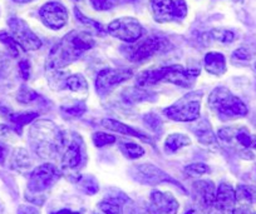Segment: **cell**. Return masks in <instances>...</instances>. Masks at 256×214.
Returning <instances> with one entry per match:
<instances>
[{
  "label": "cell",
  "mask_w": 256,
  "mask_h": 214,
  "mask_svg": "<svg viewBox=\"0 0 256 214\" xmlns=\"http://www.w3.org/2000/svg\"><path fill=\"white\" fill-rule=\"evenodd\" d=\"M94 45V39L88 31H70L53 46L46 59V69L56 71L70 65Z\"/></svg>",
  "instance_id": "cell-1"
},
{
  "label": "cell",
  "mask_w": 256,
  "mask_h": 214,
  "mask_svg": "<svg viewBox=\"0 0 256 214\" xmlns=\"http://www.w3.org/2000/svg\"><path fill=\"white\" fill-rule=\"evenodd\" d=\"M30 146L43 159H53L59 156L67 144V138L52 120H36L29 130Z\"/></svg>",
  "instance_id": "cell-2"
},
{
  "label": "cell",
  "mask_w": 256,
  "mask_h": 214,
  "mask_svg": "<svg viewBox=\"0 0 256 214\" xmlns=\"http://www.w3.org/2000/svg\"><path fill=\"white\" fill-rule=\"evenodd\" d=\"M200 75V69H184L182 65L162 66L158 69H150L137 77V85L150 87L160 82H168L184 88H191L195 84L196 78Z\"/></svg>",
  "instance_id": "cell-3"
},
{
  "label": "cell",
  "mask_w": 256,
  "mask_h": 214,
  "mask_svg": "<svg viewBox=\"0 0 256 214\" xmlns=\"http://www.w3.org/2000/svg\"><path fill=\"white\" fill-rule=\"evenodd\" d=\"M208 103L211 109L218 112L221 117H245L248 114V107L245 103L224 87L212 90Z\"/></svg>",
  "instance_id": "cell-4"
},
{
  "label": "cell",
  "mask_w": 256,
  "mask_h": 214,
  "mask_svg": "<svg viewBox=\"0 0 256 214\" xmlns=\"http://www.w3.org/2000/svg\"><path fill=\"white\" fill-rule=\"evenodd\" d=\"M202 93L191 92L184 95L171 107L164 109V115L176 122H194L200 117V107Z\"/></svg>",
  "instance_id": "cell-5"
},
{
  "label": "cell",
  "mask_w": 256,
  "mask_h": 214,
  "mask_svg": "<svg viewBox=\"0 0 256 214\" xmlns=\"http://www.w3.org/2000/svg\"><path fill=\"white\" fill-rule=\"evenodd\" d=\"M60 176V171L52 164H43L34 169L29 178L28 191L26 194V199L34 203L36 197L52 188L59 181Z\"/></svg>",
  "instance_id": "cell-6"
},
{
  "label": "cell",
  "mask_w": 256,
  "mask_h": 214,
  "mask_svg": "<svg viewBox=\"0 0 256 214\" xmlns=\"http://www.w3.org/2000/svg\"><path fill=\"white\" fill-rule=\"evenodd\" d=\"M86 161H87V154H86L84 142L80 134L73 133L70 140L67 139V144L64 147L63 156H62V168L64 172L70 173V177H72L82 169Z\"/></svg>",
  "instance_id": "cell-7"
},
{
  "label": "cell",
  "mask_w": 256,
  "mask_h": 214,
  "mask_svg": "<svg viewBox=\"0 0 256 214\" xmlns=\"http://www.w3.org/2000/svg\"><path fill=\"white\" fill-rule=\"evenodd\" d=\"M168 46L170 43L167 39L161 38V36H150V38L142 40L141 43L124 46V48H122V51L130 61L141 63V61H144L154 56V54L166 51Z\"/></svg>",
  "instance_id": "cell-8"
},
{
  "label": "cell",
  "mask_w": 256,
  "mask_h": 214,
  "mask_svg": "<svg viewBox=\"0 0 256 214\" xmlns=\"http://www.w3.org/2000/svg\"><path fill=\"white\" fill-rule=\"evenodd\" d=\"M151 11L157 23L181 20L187 15L184 0H150Z\"/></svg>",
  "instance_id": "cell-9"
},
{
  "label": "cell",
  "mask_w": 256,
  "mask_h": 214,
  "mask_svg": "<svg viewBox=\"0 0 256 214\" xmlns=\"http://www.w3.org/2000/svg\"><path fill=\"white\" fill-rule=\"evenodd\" d=\"M107 31L112 36L126 43H136L144 34V28L137 19L124 16L108 24Z\"/></svg>",
  "instance_id": "cell-10"
},
{
  "label": "cell",
  "mask_w": 256,
  "mask_h": 214,
  "mask_svg": "<svg viewBox=\"0 0 256 214\" xmlns=\"http://www.w3.org/2000/svg\"><path fill=\"white\" fill-rule=\"evenodd\" d=\"M131 176L134 181H137L141 184H147V186H156L160 183H172L174 186L180 187L182 191L184 192V187L174 181L172 177L164 173L162 169L157 168V167L152 166V164H140V166H134L131 168Z\"/></svg>",
  "instance_id": "cell-11"
},
{
  "label": "cell",
  "mask_w": 256,
  "mask_h": 214,
  "mask_svg": "<svg viewBox=\"0 0 256 214\" xmlns=\"http://www.w3.org/2000/svg\"><path fill=\"white\" fill-rule=\"evenodd\" d=\"M8 25L10 28L12 35L23 50L34 51L38 50L42 46L40 39L33 33V30L29 28L28 24L24 20L13 16L8 20Z\"/></svg>",
  "instance_id": "cell-12"
},
{
  "label": "cell",
  "mask_w": 256,
  "mask_h": 214,
  "mask_svg": "<svg viewBox=\"0 0 256 214\" xmlns=\"http://www.w3.org/2000/svg\"><path fill=\"white\" fill-rule=\"evenodd\" d=\"M132 75L131 69H103L96 79V90L100 95L108 94L113 88L132 78Z\"/></svg>",
  "instance_id": "cell-13"
},
{
  "label": "cell",
  "mask_w": 256,
  "mask_h": 214,
  "mask_svg": "<svg viewBox=\"0 0 256 214\" xmlns=\"http://www.w3.org/2000/svg\"><path fill=\"white\" fill-rule=\"evenodd\" d=\"M39 16L44 25L52 30H59L68 23L67 8L59 1H49L44 4L39 10Z\"/></svg>",
  "instance_id": "cell-14"
},
{
  "label": "cell",
  "mask_w": 256,
  "mask_h": 214,
  "mask_svg": "<svg viewBox=\"0 0 256 214\" xmlns=\"http://www.w3.org/2000/svg\"><path fill=\"white\" fill-rule=\"evenodd\" d=\"M192 197L196 208L208 214L215 203V184L211 181H198L192 186Z\"/></svg>",
  "instance_id": "cell-15"
},
{
  "label": "cell",
  "mask_w": 256,
  "mask_h": 214,
  "mask_svg": "<svg viewBox=\"0 0 256 214\" xmlns=\"http://www.w3.org/2000/svg\"><path fill=\"white\" fill-rule=\"evenodd\" d=\"M178 202L171 193L154 191L150 196V214H177Z\"/></svg>",
  "instance_id": "cell-16"
},
{
  "label": "cell",
  "mask_w": 256,
  "mask_h": 214,
  "mask_svg": "<svg viewBox=\"0 0 256 214\" xmlns=\"http://www.w3.org/2000/svg\"><path fill=\"white\" fill-rule=\"evenodd\" d=\"M236 206V196L232 187L228 183H221L216 191L214 209L218 214H232Z\"/></svg>",
  "instance_id": "cell-17"
},
{
  "label": "cell",
  "mask_w": 256,
  "mask_h": 214,
  "mask_svg": "<svg viewBox=\"0 0 256 214\" xmlns=\"http://www.w3.org/2000/svg\"><path fill=\"white\" fill-rule=\"evenodd\" d=\"M102 125L108 130H113V132L120 133V134L124 135H131V137L137 138V139L142 140L144 143H148V144H152L154 146V140L152 138L150 137L148 134L144 132H140V130L134 129V128L130 127L127 124H123V123L118 122V120L114 119H103L102 120Z\"/></svg>",
  "instance_id": "cell-18"
},
{
  "label": "cell",
  "mask_w": 256,
  "mask_h": 214,
  "mask_svg": "<svg viewBox=\"0 0 256 214\" xmlns=\"http://www.w3.org/2000/svg\"><path fill=\"white\" fill-rule=\"evenodd\" d=\"M205 69L212 75H222L226 71L225 56L218 51H210L205 55Z\"/></svg>",
  "instance_id": "cell-19"
},
{
  "label": "cell",
  "mask_w": 256,
  "mask_h": 214,
  "mask_svg": "<svg viewBox=\"0 0 256 214\" xmlns=\"http://www.w3.org/2000/svg\"><path fill=\"white\" fill-rule=\"evenodd\" d=\"M191 130L195 133V135L198 137V139L200 140L202 144L205 146H216V138L214 134L212 129H211V125L208 120L202 119L200 122H198L196 124H194L191 127Z\"/></svg>",
  "instance_id": "cell-20"
},
{
  "label": "cell",
  "mask_w": 256,
  "mask_h": 214,
  "mask_svg": "<svg viewBox=\"0 0 256 214\" xmlns=\"http://www.w3.org/2000/svg\"><path fill=\"white\" fill-rule=\"evenodd\" d=\"M39 117V114L36 112H26V113H14V114L9 115V120L13 124L14 130L18 133L19 135L22 134V130H23L24 125L29 124L33 120H36Z\"/></svg>",
  "instance_id": "cell-21"
},
{
  "label": "cell",
  "mask_w": 256,
  "mask_h": 214,
  "mask_svg": "<svg viewBox=\"0 0 256 214\" xmlns=\"http://www.w3.org/2000/svg\"><path fill=\"white\" fill-rule=\"evenodd\" d=\"M126 201L127 198L120 199L118 197H108L98 204V208L103 214H123L122 203Z\"/></svg>",
  "instance_id": "cell-22"
},
{
  "label": "cell",
  "mask_w": 256,
  "mask_h": 214,
  "mask_svg": "<svg viewBox=\"0 0 256 214\" xmlns=\"http://www.w3.org/2000/svg\"><path fill=\"white\" fill-rule=\"evenodd\" d=\"M32 161L29 158V154L26 149H16L13 157H12V168L16 172H26L30 169Z\"/></svg>",
  "instance_id": "cell-23"
},
{
  "label": "cell",
  "mask_w": 256,
  "mask_h": 214,
  "mask_svg": "<svg viewBox=\"0 0 256 214\" xmlns=\"http://www.w3.org/2000/svg\"><path fill=\"white\" fill-rule=\"evenodd\" d=\"M190 143H191V140L187 135L181 134V133H174V134L167 137L166 142H164V149H166L167 153H174L182 147L188 146Z\"/></svg>",
  "instance_id": "cell-24"
},
{
  "label": "cell",
  "mask_w": 256,
  "mask_h": 214,
  "mask_svg": "<svg viewBox=\"0 0 256 214\" xmlns=\"http://www.w3.org/2000/svg\"><path fill=\"white\" fill-rule=\"evenodd\" d=\"M120 152L130 159L141 158L144 154V149L141 146L132 142H120Z\"/></svg>",
  "instance_id": "cell-25"
},
{
  "label": "cell",
  "mask_w": 256,
  "mask_h": 214,
  "mask_svg": "<svg viewBox=\"0 0 256 214\" xmlns=\"http://www.w3.org/2000/svg\"><path fill=\"white\" fill-rule=\"evenodd\" d=\"M66 87L72 92H86L88 89V83L82 74H73L66 79Z\"/></svg>",
  "instance_id": "cell-26"
},
{
  "label": "cell",
  "mask_w": 256,
  "mask_h": 214,
  "mask_svg": "<svg viewBox=\"0 0 256 214\" xmlns=\"http://www.w3.org/2000/svg\"><path fill=\"white\" fill-rule=\"evenodd\" d=\"M0 41L6 46V49L12 54V56L18 58L20 55V45L16 43V40L13 38L12 34L6 33V31H0Z\"/></svg>",
  "instance_id": "cell-27"
},
{
  "label": "cell",
  "mask_w": 256,
  "mask_h": 214,
  "mask_svg": "<svg viewBox=\"0 0 256 214\" xmlns=\"http://www.w3.org/2000/svg\"><path fill=\"white\" fill-rule=\"evenodd\" d=\"M74 14H76V18H77L80 23L84 24V25H87V26H90V28L92 29V30H94L97 34H100V35H103V34H104V29H103V26L100 25L98 21L92 20V19H90V18H87L86 15H83L82 11H80L78 8L74 9Z\"/></svg>",
  "instance_id": "cell-28"
},
{
  "label": "cell",
  "mask_w": 256,
  "mask_h": 214,
  "mask_svg": "<svg viewBox=\"0 0 256 214\" xmlns=\"http://www.w3.org/2000/svg\"><path fill=\"white\" fill-rule=\"evenodd\" d=\"M78 182H80V188H82V191L84 192V193L90 194V196L96 194L98 192V189H100L97 181H96L92 176L82 177V178H80Z\"/></svg>",
  "instance_id": "cell-29"
},
{
  "label": "cell",
  "mask_w": 256,
  "mask_h": 214,
  "mask_svg": "<svg viewBox=\"0 0 256 214\" xmlns=\"http://www.w3.org/2000/svg\"><path fill=\"white\" fill-rule=\"evenodd\" d=\"M210 36L216 41H220V43H231L235 39V34L231 30L228 29H212L210 31Z\"/></svg>",
  "instance_id": "cell-30"
},
{
  "label": "cell",
  "mask_w": 256,
  "mask_h": 214,
  "mask_svg": "<svg viewBox=\"0 0 256 214\" xmlns=\"http://www.w3.org/2000/svg\"><path fill=\"white\" fill-rule=\"evenodd\" d=\"M116 140H117V138H116L114 135L108 134V133L97 132L93 134V143H94V146L98 147V148L110 146V144L116 143Z\"/></svg>",
  "instance_id": "cell-31"
},
{
  "label": "cell",
  "mask_w": 256,
  "mask_h": 214,
  "mask_svg": "<svg viewBox=\"0 0 256 214\" xmlns=\"http://www.w3.org/2000/svg\"><path fill=\"white\" fill-rule=\"evenodd\" d=\"M154 93L146 92V90L142 89H130L126 92V98H127V102H141V100L150 99V98H154Z\"/></svg>",
  "instance_id": "cell-32"
},
{
  "label": "cell",
  "mask_w": 256,
  "mask_h": 214,
  "mask_svg": "<svg viewBox=\"0 0 256 214\" xmlns=\"http://www.w3.org/2000/svg\"><path fill=\"white\" fill-rule=\"evenodd\" d=\"M144 124H146L147 128L152 130L154 133H161L162 132V120L157 117L154 113H150V114H146L144 117Z\"/></svg>",
  "instance_id": "cell-33"
},
{
  "label": "cell",
  "mask_w": 256,
  "mask_h": 214,
  "mask_svg": "<svg viewBox=\"0 0 256 214\" xmlns=\"http://www.w3.org/2000/svg\"><path fill=\"white\" fill-rule=\"evenodd\" d=\"M39 95L36 94L34 90L29 89L28 87H22L20 90H19L18 95H16V99H18V102L20 103H24V104H28V103H32L33 100H36L39 99Z\"/></svg>",
  "instance_id": "cell-34"
},
{
  "label": "cell",
  "mask_w": 256,
  "mask_h": 214,
  "mask_svg": "<svg viewBox=\"0 0 256 214\" xmlns=\"http://www.w3.org/2000/svg\"><path fill=\"white\" fill-rule=\"evenodd\" d=\"M184 172H186V174H188L191 177H200L204 176V174H208L210 172V168H208V166H206L204 163H194L187 166L184 168Z\"/></svg>",
  "instance_id": "cell-35"
},
{
  "label": "cell",
  "mask_w": 256,
  "mask_h": 214,
  "mask_svg": "<svg viewBox=\"0 0 256 214\" xmlns=\"http://www.w3.org/2000/svg\"><path fill=\"white\" fill-rule=\"evenodd\" d=\"M86 104L83 102H76L74 104L70 105V107H63L62 110L70 117H80L86 113Z\"/></svg>",
  "instance_id": "cell-36"
},
{
  "label": "cell",
  "mask_w": 256,
  "mask_h": 214,
  "mask_svg": "<svg viewBox=\"0 0 256 214\" xmlns=\"http://www.w3.org/2000/svg\"><path fill=\"white\" fill-rule=\"evenodd\" d=\"M117 3L118 0H90L92 6L98 11L110 10V9L117 5Z\"/></svg>",
  "instance_id": "cell-37"
},
{
  "label": "cell",
  "mask_w": 256,
  "mask_h": 214,
  "mask_svg": "<svg viewBox=\"0 0 256 214\" xmlns=\"http://www.w3.org/2000/svg\"><path fill=\"white\" fill-rule=\"evenodd\" d=\"M19 70H20V75L24 80H28L30 77V63L28 60H22L19 63Z\"/></svg>",
  "instance_id": "cell-38"
},
{
  "label": "cell",
  "mask_w": 256,
  "mask_h": 214,
  "mask_svg": "<svg viewBox=\"0 0 256 214\" xmlns=\"http://www.w3.org/2000/svg\"><path fill=\"white\" fill-rule=\"evenodd\" d=\"M232 214H255V213H254L251 204L236 203Z\"/></svg>",
  "instance_id": "cell-39"
},
{
  "label": "cell",
  "mask_w": 256,
  "mask_h": 214,
  "mask_svg": "<svg viewBox=\"0 0 256 214\" xmlns=\"http://www.w3.org/2000/svg\"><path fill=\"white\" fill-rule=\"evenodd\" d=\"M250 58H251L250 53H248V49H245V48L236 49L232 54V59H238V60L246 61V60H250Z\"/></svg>",
  "instance_id": "cell-40"
},
{
  "label": "cell",
  "mask_w": 256,
  "mask_h": 214,
  "mask_svg": "<svg viewBox=\"0 0 256 214\" xmlns=\"http://www.w3.org/2000/svg\"><path fill=\"white\" fill-rule=\"evenodd\" d=\"M18 214H39L38 209L29 206H20L18 208Z\"/></svg>",
  "instance_id": "cell-41"
},
{
  "label": "cell",
  "mask_w": 256,
  "mask_h": 214,
  "mask_svg": "<svg viewBox=\"0 0 256 214\" xmlns=\"http://www.w3.org/2000/svg\"><path fill=\"white\" fill-rule=\"evenodd\" d=\"M12 130L8 125L0 124V139H6V138L10 137Z\"/></svg>",
  "instance_id": "cell-42"
},
{
  "label": "cell",
  "mask_w": 256,
  "mask_h": 214,
  "mask_svg": "<svg viewBox=\"0 0 256 214\" xmlns=\"http://www.w3.org/2000/svg\"><path fill=\"white\" fill-rule=\"evenodd\" d=\"M52 214H83L82 212H73V211H70V209H62V211H58V212H53Z\"/></svg>",
  "instance_id": "cell-43"
},
{
  "label": "cell",
  "mask_w": 256,
  "mask_h": 214,
  "mask_svg": "<svg viewBox=\"0 0 256 214\" xmlns=\"http://www.w3.org/2000/svg\"><path fill=\"white\" fill-rule=\"evenodd\" d=\"M184 214H206V213H205V212L201 211V209H198V208H196V207H194V208H190L188 211H187Z\"/></svg>",
  "instance_id": "cell-44"
},
{
  "label": "cell",
  "mask_w": 256,
  "mask_h": 214,
  "mask_svg": "<svg viewBox=\"0 0 256 214\" xmlns=\"http://www.w3.org/2000/svg\"><path fill=\"white\" fill-rule=\"evenodd\" d=\"M6 149L4 147L0 146V164H3L4 161H6Z\"/></svg>",
  "instance_id": "cell-45"
},
{
  "label": "cell",
  "mask_w": 256,
  "mask_h": 214,
  "mask_svg": "<svg viewBox=\"0 0 256 214\" xmlns=\"http://www.w3.org/2000/svg\"><path fill=\"white\" fill-rule=\"evenodd\" d=\"M13 1H16V3L24 4V3H30V1H33V0H13Z\"/></svg>",
  "instance_id": "cell-46"
},
{
  "label": "cell",
  "mask_w": 256,
  "mask_h": 214,
  "mask_svg": "<svg viewBox=\"0 0 256 214\" xmlns=\"http://www.w3.org/2000/svg\"><path fill=\"white\" fill-rule=\"evenodd\" d=\"M122 1H134V0H122Z\"/></svg>",
  "instance_id": "cell-47"
},
{
  "label": "cell",
  "mask_w": 256,
  "mask_h": 214,
  "mask_svg": "<svg viewBox=\"0 0 256 214\" xmlns=\"http://www.w3.org/2000/svg\"><path fill=\"white\" fill-rule=\"evenodd\" d=\"M255 69H256V63H255Z\"/></svg>",
  "instance_id": "cell-48"
}]
</instances>
